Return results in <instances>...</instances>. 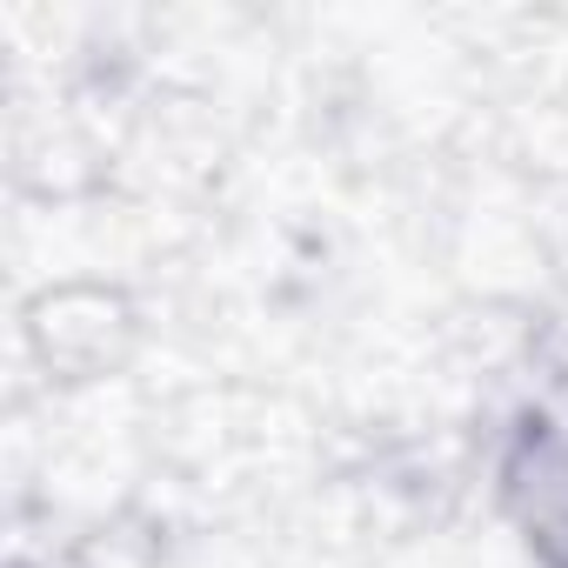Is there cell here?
Masks as SVG:
<instances>
[{"instance_id": "cell-1", "label": "cell", "mask_w": 568, "mask_h": 568, "mask_svg": "<svg viewBox=\"0 0 568 568\" xmlns=\"http://www.w3.org/2000/svg\"><path fill=\"white\" fill-rule=\"evenodd\" d=\"M508 488L528 515V541L548 555V568H568V415H535L515 462Z\"/></svg>"}]
</instances>
